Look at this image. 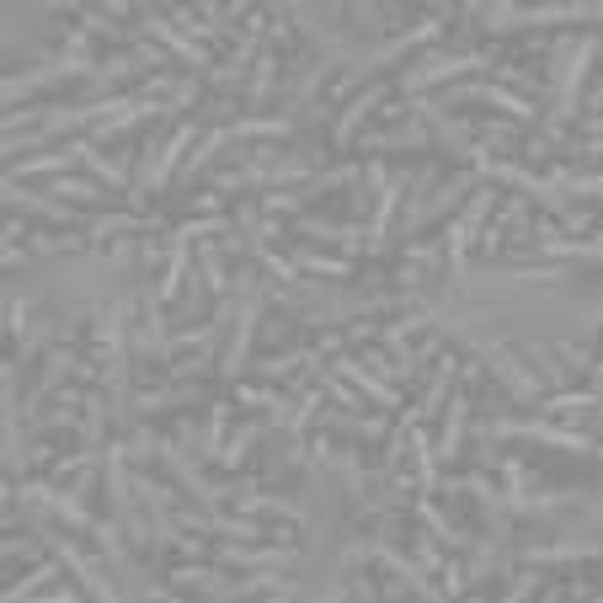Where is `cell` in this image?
Here are the masks:
<instances>
[{"mask_svg":"<svg viewBox=\"0 0 603 603\" xmlns=\"http://www.w3.org/2000/svg\"><path fill=\"white\" fill-rule=\"evenodd\" d=\"M476 359L507 385V395L518 401V406H540L544 401V379L535 374V368H524V363L507 353V342H476Z\"/></svg>","mask_w":603,"mask_h":603,"instance_id":"cell-6","label":"cell"},{"mask_svg":"<svg viewBox=\"0 0 603 603\" xmlns=\"http://www.w3.org/2000/svg\"><path fill=\"white\" fill-rule=\"evenodd\" d=\"M593 54H599L593 38H561L555 43V108H550L555 134L577 118V91H582V75L593 70Z\"/></svg>","mask_w":603,"mask_h":603,"instance_id":"cell-2","label":"cell"},{"mask_svg":"<svg viewBox=\"0 0 603 603\" xmlns=\"http://www.w3.org/2000/svg\"><path fill=\"white\" fill-rule=\"evenodd\" d=\"M315 359H321V348H294V353H284V359L262 363V379H289L294 368H310Z\"/></svg>","mask_w":603,"mask_h":603,"instance_id":"cell-37","label":"cell"},{"mask_svg":"<svg viewBox=\"0 0 603 603\" xmlns=\"http://www.w3.org/2000/svg\"><path fill=\"white\" fill-rule=\"evenodd\" d=\"M236 337H230V348H225V379H236L251 359V342H256V310H262V289L256 284H241V294H236Z\"/></svg>","mask_w":603,"mask_h":603,"instance_id":"cell-11","label":"cell"},{"mask_svg":"<svg viewBox=\"0 0 603 603\" xmlns=\"http://www.w3.org/2000/svg\"><path fill=\"white\" fill-rule=\"evenodd\" d=\"M241 513H273V518H289V524H304V513L294 502H284V497H267V491H236L230 497Z\"/></svg>","mask_w":603,"mask_h":603,"instance_id":"cell-28","label":"cell"},{"mask_svg":"<svg viewBox=\"0 0 603 603\" xmlns=\"http://www.w3.org/2000/svg\"><path fill=\"white\" fill-rule=\"evenodd\" d=\"M70 150H75V155H80V166H86V172H91V177L102 181V187H108V192H128V172H123L118 161H108V155H102V150H97V145H91V139H75V145H70Z\"/></svg>","mask_w":603,"mask_h":603,"instance_id":"cell-21","label":"cell"},{"mask_svg":"<svg viewBox=\"0 0 603 603\" xmlns=\"http://www.w3.org/2000/svg\"><path fill=\"white\" fill-rule=\"evenodd\" d=\"M385 91H390V86H374V80H368V86L359 91V102H353V108H342V118H337V128H331V145H337V150H348V145L359 139L363 118L385 102Z\"/></svg>","mask_w":603,"mask_h":603,"instance_id":"cell-17","label":"cell"},{"mask_svg":"<svg viewBox=\"0 0 603 603\" xmlns=\"http://www.w3.org/2000/svg\"><path fill=\"white\" fill-rule=\"evenodd\" d=\"M49 192L64 198V203H108V187H102V181H80V177H54Z\"/></svg>","mask_w":603,"mask_h":603,"instance_id":"cell-32","label":"cell"},{"mask_svg":"<svg viewBox=\"0 0 603 603\" xmlns=\"http://www.w3.org/2000/svg\"><path fill=\"white\" fill-rule=\"evenodd\" d=\"M443 593H465V561L443 555Z\"/></svg>","mask_w":603,"mask_h":603,"instance_id":"cell-42","label":"cell"},{"mask_svg":"<svg viewBox=\"0 0 603 603\" xmlns=\"http://www.w3.org/2000/svg\"><path fill=\"white\" fill-rule=\"evenodd\" d=\"M412 507H417V518H423V529L427 535H432V540L443 544V550H470V535H460V529H454V524H449V513H443V507H438V502H432V497H417V502H412Z\"/></svg>","mask_w":603,"mask_h":603,"instance_id":"cell-20","label":"cell"},{"mask_svg":"<svg viewBox=\"0 0 603 603\" xmlns=\"http://www.w3.org/2000/svg\"><path fill=\"white\" fill-rule=\"evenodd\" d=\"M540 251L544 256H582V262H599V241H571V236H544Z\"/></svg>","mask_w":603,"mask_h":603,"instance_id":"cell-39","label":"cell"},{"mask_svg":"<svg viewBox=\"0 0 603 603\" xmlns=\"http://www.w3.org/2000/svg\"><path fill=\"white\" fill-rule=\"evenodd\" d=\"M331 75H342V70H337V64H331V60H315V64H310V70H304V75H300V86H294V97H300V102H304V97H321V86H326Z\"/></svg>","mask_w":603,"mask_h":603,"instance_id":"cell-40","label":"cell"},{"mask_svg":"<svg viewBox=\"0 0 603 603\" xmlns=\"http://www.w3.org/2000/svg\"><path fill=\"white\" fill-rule=\"evenodd\" d=\"M128 230H161V219H155V214H108V219H91V225H86L91 246H108L113 236H128Z\"/></svg>","mask_w":603,"mask_h":603,"instance_id":"cell-26","label":"cell"},{"mask_svg":"<svg viewBox=\"0 0 603 603\" xmlns=\"http://www.w3.org/2000/svg\"><path fill=\"white\" fill-rule=\"evenodd\" d=\"M5 203L22 209V214H38V219H49V225H86V214H75L64 198H54V192H27L22 181H5Z\"/></svg>","mask_w":603,"mask_h":603,"instance_id":"cell-12","label":"cell"},{"mask_svg":"<svg viewBox=\"0 0 603 603\" xmlns=\"http://www.w3.org/2000/svg\"><path fill=\"white\" fill-rule=\"evenodd\" d=\"M599 5L577 0V5H507V0H491L481 11V22L491 33H518V27H593Z\"/></svg>","mask_w":603,"mask_h":603,"instance_id":"cell-1","label":"cell"},{"mask_svg":"<svg viewBox=\"0 0 603 603\" xmlns=\"http://www.w3.org/2000/svg\"><path fill=\"white\" fill-rule=\"evenodd\" d=\"M417 566H423L427 577H432V571H443V544L432 540L427 529H423V535H417Z\"/></svg>","mask_w":603,"mask_h":603,"instance_id":"cell-41","label":"cell"},{"mask_svg":"<svg viewBox=\"0 0 603 603\" xmlns=\"http://www.w3.org/2000/svg\"><path fill=\"white\" fill-rule=\"evenodd\" d=\"M155 454H161V465L177 476V486L192 497V502H198V507H203V513H219V507H225V491L198 476V465L181 454V443H172V438H155Z\"/></svg>","mask_w":603,"mask_h":603,"instance_id":"cell-8","label":"cell"},{"mask_svg":"<svg viewBox=\"0 0 603 603\" xmlns=\"http://www.w3.org/2000/svg\"><path fill=\"white\" fill-rule=\"evenodd\" d=\"M102 64H97V54L91 60H80V54H60V60H49V64H38V70H22V75H11L5 86H0V97L5 102H27L33 91H43V86H64V80H91Z\"/></svg>","mask_w":603,"mask_h":603,"instance_id":"cell-5","label":"cell"},{"mask_svg":"<svg viewBox=\"0 0 603 603\" xmlns=\"http://www.w3.org/2000/svg\"><path fill=\"white\" fill-rule=\"evenodd\" d=\"M331 374H337V379H348L353 390H363V395H368V401H374L379 412H401V390H390V385H385L379 374H368L363 363L337 359V363H331Z\"/></svg>","mask_w":603,"mask_h":603,"instance_id":"cell-16","label":"cell"},{"mask_svg":"<svg viewBox=\"0 0 603 603\" xmlns=\"http://www.w3.org/2000/svg\"><path fill=\"white\" fill-rule=\"evenodd\" d=\"M172 582L177 588H203V593H225V571H209V566H181V571H172Z\"/></svg>","mask_w":603,"mask_h":603,"instance_id":"cell-38","label":"cell"},{"mask_svg":"<svg viewBox=\"0 0 603 603\" xmlns=\"http://www.w3.org/2000/svg\"><path fill=\"white\" fill-rule=\"evenodd\" d=\"M5 267H27V251H22V246H5Z\"/></svg>","mask_w":603,"mask_h":603,"instance_id":"cell-46","label":"cell"},{"mask_svg":"<svg viewBox=\"0 0 603 603\" xmlns=\"http://www.w3.org/2000/svg\"><path fill=\"white\" fill-rule=\"evenodd\" d=\"M214 561H219V566H241V571H289V566H300V550H294V544H241V540H225Z\"/></svg>","mask_w":603,"mask_h":603,"instance_id":"cell-9","label":"cell"},{"mask_svg":"<svg viewBox=\"0 0 603 603\" xmlns=\"http://www.w3.org/2000/svg\"><path fill=\"white\" fill-rule=\"evenodd\" d=\"M246 97V118H262V108L278 97V49H267L262 43V54L251 60V75H246V86H241Z\"/></svg>","mask_w":603,"mask_h":603,"instance_id":"cell-13","label":"cell"},{"mask_svg":"<svg viewBox=\"0 0 603 603\" xmlns=\"http://www.w3.org/2000/svg\"><path fill=\"white\" fill-rule=\"evenodd\" d=\"M192 134H198V123H177V134L166 139V150L145 166V177L134 181V209L150 198V192H166L172 181H177V172H181V161L192 155Z\"/></svg>","mask_w":603,"mask_h":603,"instance_id":"cell-7","label":"cell"},{"mask_svg":"<svg viewBox=\"0 0 603 603\" xmlns=\"http://www.w3.org/2000/svg\"><path fill=\"white\" fill-rule=\"evenodd\" d=\"M86 246H91V236H86V230H70V236L33 230V236H27V251H33V256H70V251H86Z\"/></svg>","mask_w":603,"mask_h":603,"instance_id":"cell-30","label":"cell"},{"mask_svg":"<svg viewBox=\"0 0 603 603\" xmlns=\"http://www.w3.org/2000/svg\"><path fill=\"white\" fill-rule=\"evenodd\" d=\"M524 359L540 368V379H544V390H566V368L550 359V348H540V342H524Z\"/></svg>","mask_w":603,"mask_h":603,"instance_id":"cell-35","label":"cell"},{"mask_svg":"<svg viewBox=\"0 0 603 603\" xmlns=\"http://www.w3.org/2000/svg\"><path fill=\"white\" fill-rule=\"evenodd\" d=\"M300 236H315V241L342 246L348 256H359L363 246H368V230H363L359 219H348V225H326V219H310V214H304V219H300Z\"/></svg>","mask_w":603,"mask_h":603,"instance_id":"cell-18","label":"cell"},{"mask_svg":"<svg viewBox=\"0 0 603 603\" xmlns=\"http://www.w3.org/2000/svg\"><path fill=\"white\" fill-rule=\"evenodd\" d=\"M497 64L491 49H465V54H427L423 64H412L406 75H401V91L406 97H423V86H443V80H454V75H486Z\"/></svg>","mask_w":603,"mask_h":603,"instance_id":"cell-3","label":"cell"},{"mask_svg":"<svg viewBox=\"0 0 603 603\" xmlns=\"http://www.w3.org/2000/svg\"><path fill=\"white\" fill-rule=\"evenodd\" d=\"M289 262L300 267L304 278H337V284L353 278V262H348V256H326V251H310V246H300Z\"/></svg>","mask_w":603,"mask_h":603,"instance_id":"cell-24","label":"cell"},{"mask_svg":"<svg viewBox=\"0 0 603 603\" xmlns=\"http://www.w3.org/2000/svg\"><path fill=\"white\" fill-rule=\"evenodd\" d=\"M139 27H145V38H155L161 49H172L187 70H198V75H209V80H214V70H219V64L209 60V49H203V43H192V38H181L161 11H139Z\"/></svg>","mask_w":603,"mask_h":603,"instance_id":"cell-10","label":"cell"},{"mask_svg":"<svg viewBox=\"0 0 603 603\" xmlns=\"http://www.w3.org/2000/svg\"><path fill=\"white\" fill-rule=\"evenodd\" d=\"M262 438V423H241L236 432H230V443H225V454H219V465L225 470H241V460H246V449Z\"/></svg>","mask_w":603,"mask_h":603,"instance_id":"cell-36","label":"cell"},{"mask_svg":"<svg viewBox=\"0 0 603 603\" xmlns=\"http://www.w3.org/2000/svg\"><path fill=\"white\" fill-rule=\"evenodd\" d=\"M491 438H540V443H561V449H577V454H588L593 449V438L588 432H571V427L561 423H491Z\"/></svg>","mask_w":603,"mask_h":603,"instance_id":"cell-14","label":"cell"},{"mask_svg":"<svg viewBox=\"0 0 603 603\" xmlns=\"http://www.w3.org/2000/svg\"><path fill=\"white\" fill-rule=\"evenodd\" d=\"M187 262H192V246L177 241V236H166V278H161V289H155L161 304H177L181 284H187Z\"/></svg>","mask_w":603,"mask_h":603,"instance_id":"cell-22","label":"cell"},{"mask_svg":"<svg viewBox=\"0 0 603 603\" xmlns=\"http://www.w3.org/2000/svg\"><path fill=\"white\" fill-rule=\"evenodd\" d=\"M225 443H230V406L214 401V406H209V427H203V460H219Z\"/></svg>","mask_w":603,"mask_h":603,"instance_id":"cell-31","label":"cell"},{"mask_svg":"<svg viewBox=\"0 0 603 603\" xmlns=\"http://www.w3.org/2000/svg\"><path fill=\"white\" fill-rule=\"evenodd\" d=\"M470 102H481V108H497V113H507L513 123H535V102L529 97H518V91H502V86H491V80H460L454 91H443L432 108L438 113H449V108H470Z\"/></svg>","mask_w":603,"mask_h":603,"instance_id":"cell-4","label":"cell"},{"mask_svg":"<svg viewBox=\"0 0 603 603\" xmlns=\"http://www.w3.org/2000/svg\"><path fill=\"white\" fill-rule=\"evenodd\" d=\"M60 566H64V561H38L22 582H11V588H5V599L16 603V599H27V593H38V588H49V582L60 577Z\"/></svg>","mask_w":603,"mask_h":603,"instance_id":"cell-34","label":"cell"},{"mask_svg":"<svg viewBox=\"0 0 603 603\" xmlns=\"http://www.w3.org/2000/svg\"><path fill=\"white\" fill-rule=\"evenodd\" d=\"M70 166H80V155H75V150H54V155H27V161H16V166H11V177H5V181L70 177Z\"/></svg>","mask_w":603,"mask_h":603,"instance_id":"cell-23","label":"cell"},{"mask_svg":"<svg viewBox=\"0 0 603 603\" xmlns=\"http://www.w3.org/2000/svg\"><path fill=\"white\" fill-rule=\"evenodd\" d=\"M465 417H470V401L460 395L454 406H449V423L438 432V465H449L454 454H460V443H465Z\"/></svg>","mask_w":603,"mask_h":603,"instance_id":"cell-29","label":"cell"},{"mask_svg":"<svg viewBox=\"0 0 603 603\" xmlns=\"http://www.w3.org/2000/svg\"><path fill=\"white\" fill-rule=\"evenodd\" d=\"M470 187H476V172H460V177H449L443 187H438V192H432V198H423V209H417V225H432L438 214H449V209H454V203H460Z\"/></svg>","mask_w":603,"mask_h":603,"instance_id":"cell-25","label":"cell"},{"mask_svg":"<svg viewBox=\"0 0 603 603\" xmlns=\"http://www.w3.org/2000/svg\"><path fill=\"white\" fill-rule=\"evenodd\" d=\"M203 368H209V353H198V359H187V363H177V368H172V374H177L181 385H187V379H198V374H203Z\"/></svg>","mask_w":603,"mask_h":603,"instance_id":"cell-44","label":"cell"},{"mask_svg":"<svg viewBox=\"0 0 603 603\" xmlns=\"http://www.w3.org/2000/svg\"><path fill=\"white\" fill-rule=\"evenodd\" d=\"M449 379H454V359H438V368H432V385H427L423 406H412L406 412V423H432L438 412H443V390H449ZM401 423V427H406Z\"/></svg>","mask_w":603,"mask_h":603,"instance_id":"cell-27","label":"cell"},{"mask_svg":"<svg viewBox=\"0 0 603 603\" xmlns=\"http://www.w3.org/2000/svg\"><path fill=\"white\" fill-rule=\"evenodd\" d=\"M284 134H294V123H289V118H241V123H230V139H284Z\"/></svg>","mask_w":603,"mask_h":603,"instance_id":"cell-33","label":"cell"},{"mask_svg":"<svg viewBox=\"0 0 603 603\" xmlns=\"http://www.w3.org/2000/svg\"><path fill=\"white\" fill-rule=\"evenodd\" d=\"M427 139L423 123H401V128H379V134H363V150H374V155H385V150H412V155H423Z\"/></svg>","mask_w":603,"mask_h":603,"instance_id":"cell-19","label":"cell"},{"mask_svg":"<svg viewBox=\"0 0 603 603\" xmlns=\"http://www.w3.org/2000/svg\"><path fill=\"white\" fill-rule=\"evenodd\" d=\"M406 187H412V181H406V172H401V177H385V181H379L374 219H368V251H374V256L390 246V219H395V203H401V192H406Z\"/></svg>","mask_w":603,"mask_h":603,"instance_id":"cell-15","label":"cell"},{"mask_svg":"<svg viewBox=\"0 0 603 603\" xmlns=\"http://www.w3.org/2000/svg\"><path fill=\"white\" fill-rule=\"evenodd\" d=\"M5 241H11V246L27 241V225H22V219H5Z\"/></svg>","mask_w":603,"mask_h":603,"instance_id":"cell-45","label":"cell"},{"mask_svg":"<svg viewBox=\"0 0 603 603\" xmlns=\"http://www.w3.org/2000/svg\"><path fill=\"white\" fill-rule=\"evenodd\" d=\"M561 363H566V368H577V374H593V359H588L582 348H566V342H561Z\"/></svg>","mask_w":603,"mask_h":603,"instance_id":"cell-43","label":"cell"}]
</instances>
